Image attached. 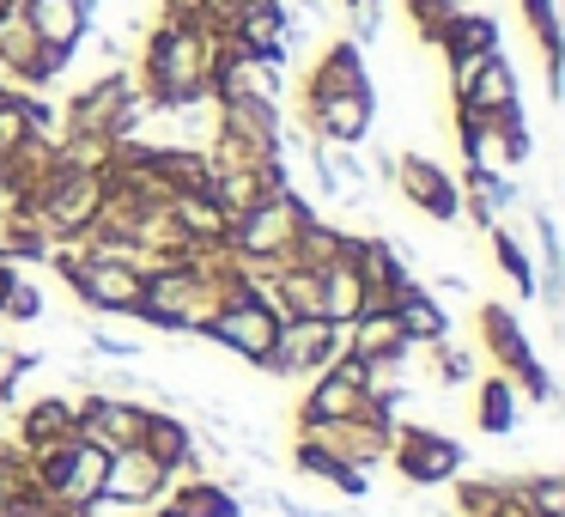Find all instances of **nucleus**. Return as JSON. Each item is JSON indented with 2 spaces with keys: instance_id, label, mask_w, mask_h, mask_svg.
Masks as SVG:
<instances>
[{
  "instance_id": "1",
  "label": "nucleus",
  "mask_w": 565,
  "mask_h": 517,
  "mask_svg": "<svg viewBox=\"0 0 565 517\" xmlns=\"http://www.w3.org/2000/svg\"><path fill=\"white\" fill-rule=\"evenodd\" d=\"M225 55V31L201 25V19H159L140 43V98L152 116H177L213 104V67Z\"/></svg>"
},
{
  "instance_id": "2",
  "label": "nucleus",
  "mask_w": 565,
  "mask_h": 517,
  "mask_svg": "<svg viewBox=\"0 0 565 517\" xmlns=\"http://www.w3.org/2000/svg\"><path fill=\"white\" fill-rule=\"evenodd\" d=\"M310 213H317V208H310L298 189L262 196L249 213H237V220H232V232H225V250H232V256L244 262L249 274H268V268H280V262L292 256L298 225H305Z\"/></svg>"
},
{
  "instance_id": "3",
  "label": "nucleus",
  "mask_w": 565,
  "mask_h": 517,
  "mask_svg": "<svg viewBox=\"0 0 565 517\" xmlns=\"http://www.w3.org/2000/svg\"><path fill=\"white\" fill-rule=\"evenodd\" d=\"M104 196H110V183H104L98 171H62V165H55V171L31 189L25 208H31V220L50 232V244H86V232L104 213Z\"/></svg>"
},
{
  "instance_id": "4",
  "label": "nucleus",
  "mask_w": 565,
  "mask_h": 517,
  "mask_svg": "<svg viewBox=\"0 0 565 517\" xmlns=\"http://www.w3.org/2000/svg\"><path fill=\"white\" fill-rule=\"evenodd\" d=\"M50 262H55V274L67 281V293H74L92 317H135L140 281H147L140 268H128V262H104V256H92L86 244H55Z\"/></svg>"
},
{
  "instance_id": "5",
  "label": "nucleus",
  "mask_w": 565,
  "mask_h": 517,
  "mask_svg": "<svg viewBox=\"0 0 565 517\" xmlns=\"http://www.w3.org/2000/svg\"><path fill=\"white\" fill-rule=\"evenodd\" d=\"M480 347L504 366V378L516 383V395H529V402H541V408L553 402V378L535 359V347H529V335H523V323H516L511 305H492V298L480 305Z\"/></svg>"
},
{
  "instance_id": "6",
  "label": "nucleus",
  "mask_w": 565,
  "mask_h": 517,
  "mask_svg": "<svg viewBox=\"0 0 565 517\" xmlns=\"http://www.w3.org/2000/svg\"><path fill=\"white\" fill-rule=\"evenodd\" d=\"M274 329H280L274 305H268V298H256V286H244L237 298H225V305L213 310V323L201 329V341L225 347L232 359H244V366L262 371V359L274 354Z\"/></svg>"
},
{
  "instance_id": "7",
  "label": "nucleus",
  "mask_w": 565,
  "mask_h": 517,
  "mask_svg": "<svg viewBox=\"0 0 565 517\" xmlns=\"http://www.w3.org/2000/svg\"><path fill=\"white\" fill-rule=\"evenodd\" d=\"M341 347H347V329H334V323L280 317V329H274V354L262 359V371H268V378H317V371L334 366Z\"/></svg>"
},
{
  "instance_id": "8",
  "label": "nucleus",
  "mask_w": 565,
  "mask_h": 517,
  "mask_svg": "<svg viewBox=\"0 0 565 517\" xmlns=\"http://www.w3.org/2000/svg\"><path fill=\"white\" fill-rule=\"evenodd\" d=\"M390 463L407 487H450V481L462 475V444L438 426H395Z\"/></svg>"
},
{
  "instance_id": "9",
  "label": "nucleus",
  "mask_w": 565,
  "mask_h": 517,
  "mask_svg": "<svg viewBox=\"0 0 565 517\" xmlns=\"http://www.w3.org/2000/svg\"><path fill=\"white\" fill-rule=\"evenodd\" d=\"M305 135L322 140V147H365L377 135V86L305 98Z\"/></svg>"
},
{
  "instance_id": "10",
  "label": "nucleus",
  "mask_w": 565,
  "mask_h": 517,
  "mask_svg": "<svg viewBox=\"0 0 565 517\" xmlns=\"http://www.w3.org/2000/svg\"><path fill=\"white\" fill-rule=\"evenodd\" d=\"M390 183L402 189V201L414 213H426L431 225H456V220H462V189H456V177L444 171L438 159H426V152H395Z\"/></svg>"
},
{
  "instance_id": "11",
  "label": "nucleus",
  "mask_w": 565,
  "mask_h": 517,
  "mask_svg": "<svg viewBox=\"0 0 565 517\" xmlns=\"http://www.w3.org/2000/svg\"><path fill=\"white\" fill-rule=\"evenodd\" d=\"M305 439H317V444H329L334 456H341L347 468H359V475H371L377 463H390V439H395V414H383L377 402L365 408V414H353V420H329V426H317V432H305Z\"/></svg>"
},
{
  "instance_id": "12",
  "label": "nucleus",
  "mask_w": 565,
  "mask_h": 517,
  "mask_svg": "<svg viewBox=\"0 0 565 517\" xmlns=\"http://www.w3.org/2000/svg\"><path fill=\"white\" fill-rule=\"evenodd\" d=\"M147 414H152V402L86 390L79 395V439H92L98 451H135L140 432H147Z\"/></svg>"
},
{
  "instance_id": "13",
  "label": "nucleus",
  "mask_w": 565,
  "mask_h": 517,
  "mask_svg": "<svg viewBox=\"0 0 565 517\" xmlns=\"http://www.w3.org/2000/svg\"><path fill=\"white\" fill-rule=\"evenodd\" d=\"M171 487V475H164V463H152L147 451H110V468H104V505H116V511H135L147 517L152 505H159V493Z\"/></svg>"
},
{
  "instance_id": "14",
  "label": "nucleus",
  "mask_w": 565,
  "mask_h": 517,
  "mask_svg": "<svg viewBox=\"0 0 565 517\" xmlns=\"http://www.w3.org/2000/svg\"><path fill=\"white\" fill-rule=\"evenodd\" d=\"M135 80L122 74V67H110V74H98L92 86H79L74 98L62 104V135H110V123L135 104Z\"/></svg>"
},
{
  "instance_id": "15",
  "label": "nucleus",
  "mask_w": 565,
  "mask_h": 517,
  "mask_svg": "<svg viewBox=\"0 0 565 517\" xmlns=\"http://www.w3.org/2000/svg\"><path fill=\"white\" fill-rule=\"evenodd\" d=\"M19 19L43 50L79 55V43L98 31V0H19Z\"/></svg>"
},
{
  "instance_id": "16",
  "label": "nucleus",
  "mask_w": 565,
  "mask_h": 517,
  "mask_svg": "<svg viewBox=\"0 0 565 517\" xmlns=\"http://www.w3.org/2000/svg\"><path fill=\"white\" fill-rule=\"evenodd\" d=\"M286 31H292V7H286V0H262V7H249V13H237L232 25H225V43H232L237 55H249V62H268L286 74V62H292Z\"/></svg>"
},
{
  "instance_id": "17",
  "label": "nucleus",
  "mask_w": 565,
  "mask_h": 517,
  "mask_svg": "<svg viewBox=\"0 0 565 517\" xmlns=\"http://www.w3.org/2000/svg\"><path fill=\"white\" fill-rule=\"evenodd\" d=\"M213 128L232 135L237 147H249L256 159H274V152H280L286 116L274 98H213Z\"/></svg>"
},
{
  "instance_id": "18",
  "label": "nucleus",
  "mask_w": 565,
  "mask_h": 517,
  "mask_svg": "<svg viewBox=\"0 0 565 517\" xmlns=\"http://www.w3.org/2000/svg\"><path fill=\"white\" fill-rule=\"evenodd\" d=\"M523 110V86H516V67L504 62L499 50L487 55V62L475 67V74L456 86V116H516Z\"/></svg>"
},
{
  "instance_id": "19",
  "label": "nucleus",
  "mask_w": 565,
  "mask_h": 517,
  "mask_svg": "<svg viewBox=\"0 0 565 517\" xmlns=\"http://www.w3.org/2000/svg\"><path fill=\"white\" fill-rule=\"evenodd\" d=\"M67 439H79V402H74V395H38V402L19 408L13 444L25 456L55 451V444H67Z\"/></svg>"
},
{
  "instance_id": "20",
  "label": "nucleus",
  "mask_w": 565,
  "mask_h": 517,
  "mask_svg": "<svg viewBox=\"0 0 565 517\" xmlns=\"http://www.w3.org/2000/svg\"><path fill=\"white\" fill-rule=\"evenodd\" d=\"M317 293H322V323H334V329H347V323L365 310V281H359V262H353V232H347L341 250L317 268Z\"/></svg>"
},
{
  "instance_id": "21",
  "label": "nucleus",
  "mask_w": 565,
  "mask_h": 517,
  "mask_svg": "<svg viewBox=\"0 0 565 517\" xmlns=\"http://www.w3.org/2000/svg\"><path fill=\"white\" fill-rule=\"evenodd\" d=\"M371 408V390H359V383H347L341 371H317L310 378V390H305V402H298V432H317V426H329V420H353V414H365Z\"/></svg>"
},
{
  "instance_id": "22",
  "label": "nucleus",
  "mask_w": 565,
  "mask_h": 517,
  "mask_svg": "<svg viewBox=\"0 0 565 517\" xmlns=\"http://www.w3.org/2000/svg\"><path fill=\"white\" fill-rule=\"evenodd\" d=\"M147 517H244V499L225 493L213 475H195V481H171Z\"/></svg>"
},
{
  "instance_id": "23",
  "label": "nucleus",
  "mask_w": 565,
  "mask_h": 517,
  "mask_svg": "<svg viewBox=\"0 0 565 517\" xmlns=\"http://www.w3.org/2000/svg\"><path fill=\"white\" fill-rule=\"evenodd\" d=\"M371 86V67H365V50L353 38H334L329 50L310 62L305 74V98H329V92H365Z\"/></svg>"
},
{
  "instance_id": "24",
  "label": "nucleus",
  "mask_w": 565,
  "mask_h": 517,
  "mask_svg": "<svg viewBox=\"0 0 565 517\" xmlns=\"http://www.w3.org/2000/svg\"><path fill=\"white\" fill-rule=\"evenodd\" d=\"M164 213H171V225L189 238V244L225 250V232H232V220L220 213V201H213L207 189H171V196H164Z\"/></svg>"
},
{
  "instance_id": "25",
  "label": "nucleus",
  "mask_w": 565,
  "mask_h": 517,
  "mask_svg": "<svg viewBox=\"0 0 565 517\" xmlns=\"http://www.w3.org/2000/svg\"><path fill=\"white\" fill-rule=\"evenodd\" d=\"M347 347H353L359 359H371V366H407V359H414L395 310H359V317L347 323Z\"/></svg>"
},
{
  "instance_id": "26",
  "label": "nucleus",
  "mask_w": 565,
  "mask_h": 517,
  "mask_svg": "<svg viewBox=\"0 0 565 517\" xmlns=\"http://www.w3.org/2000/svg\"><path fill=\"white\" fill-rule=\"evenodd\" d=\"M431 50L444 55V67L480 62V55L499 50V19H492V13H468V7H456L450 25L438 31V43H431Z\"/></svg>"
},
{
  "instance_id": "27",
  "label": "nucleus",
  "mask_w": 565,
  "mask_h": 517,
  "mask_svg": "<svg viewBox=\"0 0 565 517\" xmlns=\"http://www.w3.org/2000/svg\"><path fill=\"white\" fill-rule=\"evenodd\" d=\"M390 310H395V323H402L407 347H431V341H444V335H450V317H444V305H438V298H431L419 281H402V286H395Z\"/></svg>"
},
{
  "instance_id": "28",
  "label": "nucleus",
  "mask_w": 565,
  "mask_h": 517,
  "mask_svg": "<svg viewBox=\"0 0 565 517\" xmlns=\"http://www.w3.org/2000/svg\"><path fill=\"white\" fill-rule=\"evenodd\" d=\"M292 468H298V475H310V481H329V487H341L347 499H365V493H371V475L347 468L341 456L329 451V444L305 439V432H298V444H292Z\"/></svg>"
},
{
  "instance_id": "29",
  "label": "nucleus",
  "mask_w": 565,
  "mask_h": 517,
  "mask_svg": "<svg viewBox=\"0 0 565 517\" xmlns=\"http://www.w3.org/2000/svg\"><path fill=\"white\" fill-rule=\"evenodd\" d=\"M38 55H43V43L31 38V25L25 19H0V80L13 92H25L31 86V67H38Z\"/></svg>"
},
{
  "instance_id": "30",
  "label": "nucleus",
  "mask_w": 565,
  "mask_h": 517,
  "mask_svg": "<svg viewBox=\"0 0 565 517\" xmlns=\"http://www.w3.org/2000/svg\"><path fill=\"white\" fill-rule=\"evenodd\" d=\"M475 420H480V432H487V439H511V432L523 426V414H516V383H511V378L480 383V408H475Z\"/></svg>"
},
{
  "instance_id": "31",
  "label": "nucleus",
  "mask_w": 565,
  "mask_h": 517,
  "mask_svg": "<svg viewBox=\"0 0 565 517\" xmlns=\"http://www.w3.org/2000/svg\"><path fill=\"white\" fill-rule=\"evenodd\" d=\"M55 165L62 171H110L116 165V140L110 135H62L55 140Z\"/></svg>"
},
{
  "instance_id": "32",
  "label": "nucleus",
  "mask_w": 565,
  "mask_h": 517,
  "mask_svg": "<svg viewBox=\"0 0 565 517\" xmlns=\"http://www.w3.org/2000/svg\"><path fill=\"white\" fill-rule=\"evenodd\" d=\"M492 256H499V274L516 286V298H535V262H529L523 238L511 225H492Z\"/></svg>"
},
{
  "instance_id": "33",
  "label": "nucleus",
  "mask_w": 565,
  "mask_h": 517,
  "mask_svg": "<svg viewBox=\"0 0 565 517\" xmlns=\"http://www.w3.org/2000/svg\"><path fill=\"white\" fill-rule=\"evenodd\" d=\"M523 7V25L541 50V67H559L565 62V43H559V13H553V0H516Z\"/></svg>"
},
{
  "instance_id": "34",
  "label": "nucleus",
  "mask_w": 565,
  "mask_h": 517,
  "mask_svg": "<svg viewBox=\"0 0 565 517\" xmlns=\"http://www.w3.org/2000/svg\"><path fill=\"white\" fill-rule=\"evenodd\" d=\"M516 493L535 517H565V475L553 468H535V475H516Z\"/></svg>"
},
{
  "instance_id": "35",
  "label": "nucleus",
  "mask_w": 565,
  "mask_h": 517,
  "mask_svg": "<svg viewBox=\"0 0 565 517\" xmlns=\"http://www.w3.org/2000/svg\"><path fill=\"white\" fill-rule=\"evenodd\" d=\"M86 347L104 359V366H135V359L147 354L140 335H116V329H86Z\"/></svg>"
},
{
  "instance_id": "36",
  "label": "nucleus",
  "mask_w": 565,
  "mask_h": 517,
  "mask_svg": "<svg viewBox=\"0 0 565 517\" xmlns=\"http://www.w3.org/2000/svg\"><path fill=\"white\" fill-rule=\"evenodd\" d=\"M462 0H407V25L419 31V43H438V31L450 25V13Z\"/></svg>"
},
{
  "instance_id": "37",
  "label": "nucleus",
  "mask_w": 565,
  "mask_h": 517,
  "mask_svg": "<svg viewBox=\"0 0 565 517\" xmlns=\"http://www.w3.org/2000/svg\"><path fill=\"white\" fill-rule=\"evenodd\" d=\"M31 140V128H25V110H19V98H7L0 104V171L13 165V152Z\"/></svg>"
},
{
  "instance_id": "38",
  "label": "nucleus",
  "mask_w": 565,
  "mask_h": 517,
  "mask_svg": "<svg viewBox=\"0 0 565 517\" xmlns=\"http://www.w3.org/2000/svg\"><path fill=\"white\" fill-rule=\"evenodd\" d=\"M0 317H13V323H43V286L31 281V274H19L13 281V298H7V310Z\"/></svg>"
},
{
  "instance_id": "39",
  "label": "nucleus",
  "mask_w": 565,
  "mask_h": 517,
  "mask_svg": "<svg viewBox=\"0 0 565 517\" xmlns=\"http://www.w3.org/2000/svg\"><path fill=\"white\" fill-rule=\"evenodd\" d=\"M347 13H353V43L359 50L383 38V7H347Z\"/></svg>"
},
{
  "instance_id": "40",
  "label": "nucleus",
  "mask_w": 565,
  "mask_h": 517,
  "mask_svg": "<svg viewBox=\"0 0 565 517\" xmlns=\"http://www.w3.org/2000/svg\"><path fill=\"white\" fill-rule=\"evenodd\" d=\"M13 281H19V268L13 262H0V310H7V298H13Z\"/></svg>"
},
{
  "instance_id": "41",
  "label": "nucleus",
  "mask_w": 565,
  "mask_h": 517,
  "mask_svg": "<svg viewBox=\"0 0 565 517\" xmlns=\"http://www.w3.org/2000/svg\"><path fill=\"white\" fill-rule=\"evenodd\" d=\"M19 13V0H0V19H13Z\"/></svg>"
},
{
  "instance_id": "42",
  "label": "nucleus",
  "mask_w": 565,
  "mask_h": 517,
  "mask_svg": "<svg viewBox=\"0 0 565 517\" xmlns=\"http://www.w3.org/2000/svg\"><path fill=\"white\" fill-rule=\"evenodd\" d=\"M341 7H383V0H341Z\"/></svg>"
},
{
  "instance_id": "43",
  "label": "nucleus",
  "mask_w": 565,
  "mask_h": 517,
  "mask_svg": "<svg viewBox=\"0 0 565 517\" xmlns=\"http://www.w3.org/2000/svg\"><path fill=\"white\" fill-rule=\"evenodd\" d=\"M0 439H7V432H0Z\"/></svg>"
}]
</instances>
